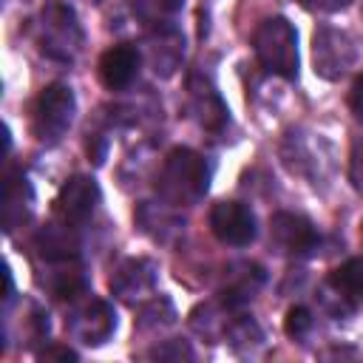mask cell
<instances>
[{
  "label": "cell",
  "instance_id": "1",
  "mask_svg": "<svg viewBox=\"0 0 363 363\" xmlns=\"http://www.w3.org/2000/svg\"><path fill=\"white\" fill-rule=\"evenodd\" d=\"M159 196L173 207H190L204 199L210 187V167L201 153L190 147H173L159 170Z\"/></svg>",
  "mask_w": 363,
  "mask_h": 363
},
{
  "label": "cell",
  "instance_id": "16",
  "mask_svg": "<svg viewBox=\"0 0 363 363\" xmlns=\"http://www.w3.org/2000/svg\"><path fill=\"white\" fill-rule=\"evenodd\" d=\"M284 329L289 337H303L309 329H312V312L306 306H292L286 312V320H284Z\"/></svg>",
  "mask_w": 363,
  "mask_h": 363
},
{
  "label": "cell",
  "instance_id": "10",
  "mask_svg": "<svg viewBox=\"0 0 363 363\" xmlns=\"http://www.w3.org/2000/svg\"><path fill=\"white\" fill-rule=\"evenodd\" d=\"M187 88H190V108H193L199 125L218 133L230 122V111H227L221 94L216 91V85L204 77H193Z\"/></svg>",
  "mask_w": 363,
  "mask_h": 363
},
{
  "label": "cell",
  "instance_id": "11",
  "mask_svg": "<svg viewBox=\"0 0 363 363\" xmlns=\"http://www.w3.org/2000/svg\"><path fill=\"white\" fill-rule=\"evenodd\" d=\"M139 71V51L136 45H128V43H119V45H111L102 57H99V79L108 91H122L133 82Z\"/></svg>",
  "mask_w": 363,
  "mask_h": 363
},
{
  "label": "cell",
  "instance_id": "21",
  "mask_svg": "<svg viewBox=\"0 0 363 363\" xmlns=\"http://www.w3.org/2000/svg\"><path fill=\"white\" fill-rule=\"evenodd\" d=\"M43 357H62V360H77V352H71V349H51V352H43Z\"/></svg>",
  "mask_w": 363,
  "mask_h": 363
},
{
  "label": "cell",
  "instance_id": "12",
  "mask_svg": "<svg viewBox=\"0 0 363 363\" xmlns=\"http://www.w3.org/2000/svg\"><path fill=\"white\" fill-rule=\"evenodd\" d=\"M184 9V0H133L136 20L153 34H176V20Z\"/></svg>",
  "mask_w": 363,
  "mask_h": 363
},
{
  "label": "cell",
  "instance_id": "20",
  "mask_svg": "<svg viewBox=\"0 0 363 363\" xmlns=\"http://www.w3.org/2000/svg\"><path fill=\"white\" fill-rule=\"evenodd\" d=\"M349 167H352V182H354L357 187H363V142H354Z\"/></svg>",
  "mask_w": 363,
  "mask_h": 363
},
{
  "label": "cell",
  "instance_id": "6",
  "mask_svg": "<svg viewBox=\"0 0 363 363\" xmlns=\"http://www.w3.org/2000/svg\"><path fill=\"white\" fill-rule=\"evenodd\" d=\"M79 26L74 17V9L62 6V3H51L43 11V51L48 57H60V60H71L74 51L79 48Z\"/></svg>",
  "mask_w": 363,
  "mask_h": 363
},
{
  "label": "cell",
  "instance_id": "9",
  "mask_svg": "<svg viewBox=\"0 0 363 363\" xmlns=\"http://www.w3.org/2000/svg\"><path fill=\"white\" fill-rule=\"evenodd\" d=\"M272 244L286 255H306L318 247V230L309 218L298 213H275L269 218Z\"/></svg>",
  "mask_w": 363,
  "mask_h": 363
},
{
  "label": "cell",
  "instance_id": "15",
  "mask_svg": "<svg viewBox=\"0 0 363 363\" xmlns=\"http://www.w3.org/2000/svg\"><path fill=\"white\" fill-rule=\"evenodd\" d=\"M329 286L335 295L357 309H363V258H349L337 269L329 272Z\"/></svg>",
  "mask_w": 363,
  "mask_h": 363
},
{
  "label": "cell",
  "instance_id": "17",
  "mask_svg": "<svg viewBox=\"0 0 363 363\" xmlns=\"http://www.w3.org/2000/svg\"><path fill=\"white\" fill-rule=\"evenodd\" d=\"M349 111L354 113V119L363 125V74L354 77L352 91H349Z\"/></svg>",
  "mask_w": 363,
  "mask_h": 363
},
{
  "label": "cell",
  "instance_id": "4",
  "mask_svg": "<svg viewBox=\"0 0 363 363\" xmlns=\"http://www.w3.org/2000/svg\"><path fill=\"white\" fill-rule=\"evenodd\" d=\"M312 62L315 74L323 79H340L354 68L357 62V45L354 40L332 26H320L312 37Z\"/></svg>",
  "mask_w": 363,
  "mask_h": 363
},
{
  "label": "cell",
  "instance_id": "8",
  "mask_svg": "<svg viewBox=\"0 0 363 363\" xmlns=\"http://www.w3.org/2000/svg\"><path fill=\"white\" fill-rule=\"evenodd\" d=\"M68 329H71V335H74L79 343H85V346H99V343H105V340L113 335V329H116V315H113V309H111L105 301L91 298L88 303H82L79 309H74V315L68 318Z\"/></svg>",
  "mask_w": 363,
  "mask_h": 363
},
{
  "label": "cell",
  "instance_id": "2",
  "mask_svg": "<svg viewBox=\"0 0 363 363\" xmlns=\"http://www.w3.org/2000/svg\"><path fill=\"white\" fill-rule=\"evenodd\" d=\"M255 60L267 74L295 79L298 77V31L286 17H267L252 34Z\"/></svg>",
  "mask_w": 363,
  "mask_h": 363
},
{
  "label": "cell",
  "instance_id": "7",
  "mask_svg": "<svg viewBox=\"0 0 363 363\" xmlns=\"http://www.w3.org/2000/svg\"><path fill=\"white\" fill-rule=\"evenodd\" d=\"M210 230L221 244L230 247H247L258 235L255 216L241 201H216L210 210Z\"/></svg>",
  "mask_w": 363,
  "mask_h": 363
},
{
  "label": "cell",
  "instance_id": "22",
  "mask_svg": "<svg viewBox=\"0 0 363 363\" xmlns=\"http://www.w3.org/2000/svg\"><path fill=\"white\" fill-rule=\"evenodd\" d=\"M360 238H363V224H360Z\"/></svg>",
  "mask_w": 363,
  "mask_h": 363
},
{
  "label": "cell",
  "instance_id": "18",
  "mask_svg": "<svg viewBox=\"0 0 363 363\" xmlns=\"http://www.w3.org/2000/svg\"><path fill=\"white\" fill-rule=\"evenodd\" d=\"M150 357H159V360H162V357H173V360L187 357V360H190V357H193V352H190V346H187V343H182V340H179L173 349H167V346H156V349L150 352Z\"/></svg>",
  "mask_w": 363,
  "mask_h": 363
},
{
  "label": "cell",
  "instance_id": "5",
  "mask_svg": "<svg viewBox=\"0 0 363 363\" xmlns=\"http://www.w3.org/2000/svg\"><path fill=\"white\" fill-rule=\"evenodd\" d=\"M99 204V187L91 176H71L57 199H54V216L60 224L71 227V230H79L96 210Z\"/></svg>",
  "mask_w": 363,
  "mask_h": 363
},
{
  "label": "cell",
  "instance_id": "3",
  "mask_svg": "<svg viewBox=\"0 0 363 363\" xmlns=\"http://www.w3.org/2000/svg\"><path fill=\"white\" fill-rule=\"evenodd\" d=\"M74 113H77V96L71 85L51 82L37 94L31 105V133L37 136L40 145H57L74 125Z\"/></svg>",
  "mask_w": 363,
  "mask_h": 363
},
{
  "label": "cell",
  "instance_id": "19",
  "mask_svg": "<svg viewBox=\"0 0 363 363\" xmlns=\"http://www.w3.org/2000/svg\"><path fill=\"white\" fill-rule=\"evenodd\" d=\"M352 0H303L306 9L312 11H320V14H335V11H343Z\"/></svg>",
  "mask_w": 363,
  "mask_h": 363
},
{
  "label": "cell",
  "instance_id": "14",
  "mask_svg": "<svg viewBox=\"0 0 363 363\" xmlns=\"http://www.w3.org/2000/svg\"><path fill=\"white\" fill-rule=\"evenodd\" d=\"M153 278H156L153 264L145 261V258H136V261H125V264L119 267V272H116V278L111 281V286H113V292L122 295L125 301H133L136 295L153 289Z\"/></svg>",
  "mask_w": 363,
  "mask_h": 363
},
{
  "label": "cell",
  "instance_id": "13",
  "mask_svg": "<svg viewBox=\"0 0 363 363\" xmlns=\"http://www.w3.org/2000/svg\"><path fill=\"white\" fill-rule=\"evenodd\" d=\"M31 210V187L23 173H6V190H3V224L6 233H11L20 221L28 218Z\"/></svg>",
  "mask_w": 363,
  "mask_h": 363
}]
</instances>
